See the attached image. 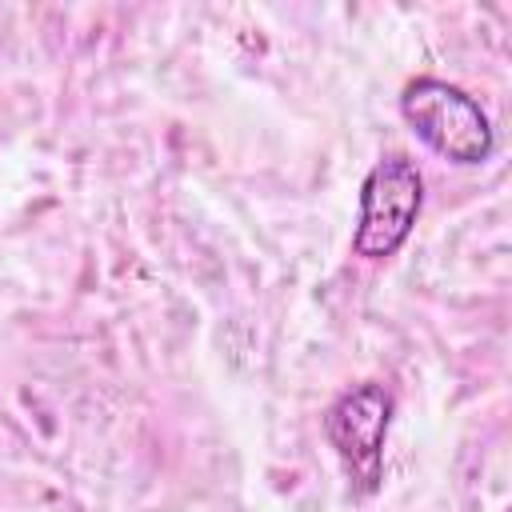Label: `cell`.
Returning <instances> with one entry per match:
<instances>
[{
  "instance_id": "1",
  "label": "cell",
  "mask_w": 512,
  "mask_h": 512,
  "mask_svg": "<svg viewBox=\"0 0 512 512\" xmlns=\"http://www.w3.org/2000/svg\"><path fill=\"white\" fill-rule=\"evenodd\" d=\"M400 112L408 128L444 160L452 164H480L492 156V124L464 88L436 80V76H416L400 92Z\"/></svg>"
},
{
  "instance_id": "2",
  "label": "cell",
  "mask_w": 512,
  "mask_h": 512,
  "mask_svg": "<svg viewBox=\"0 0 512 512\" xmlns=\"http://www.w3.org/2000/svg\"><path fill=\"white\" fill-rule=\"evenodd\" d=\"M424 204V176L404 156H380L360 184V220L352 232V252L364 260H388L412 236Z\"/></svg>"
},
{
  "instance_id": "3",
  "label": "cell",
  "mask_w": 512,
  "mask_h": 512,
  "mask_svg": "<svg viewBox=\"0 0 512 512\" xmlns=\"http://www.w3.org/2000/svg\"><path fill=\"white\" fill-rule=\"evenodd\" d=\"M392 424V396L384 384L368 380L332 400L324 412V436L336 448L348 484L368 496L380 488V460H384V436Z\"/></svg>"
}]
</instances>
